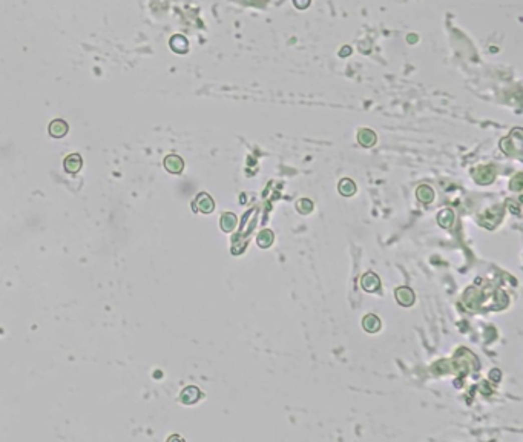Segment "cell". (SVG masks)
Wrapping results in <instances>:
<instances>
[{"mask_svg":"<svg viewBox=\"0 0 523 442\" xmlns=\"http://www.w3.org/2000/svg\"><path fill=\"white\" fill-rule=\"evenodd\" d=\"M193 207H196L195 210H200L203 213H210L213 212V207H215V203L212 200V196L207 195V193H200L196 196V200L193 203Z\"/></svg>","mask_w":523,"mask_h":442,"instance_id":"6da1fadb","label":"cell"},{"mask_svg":"<svg viewBox=\"0 0 523 442\" xmlns=\"http://www.w3.org/2000/svg\"><path fill=\"white\" fill-rule=\"evenodd\" d=\"M164 167H166L167 172H170V174L178 175V174H181L183 169H184V161L178 155H167L164 158Z\"/></svg>","mask_w":523,"mask_h":442,"instance_id":"7a4b0ae2","label":"cell"},{"mask_svg":"<svg viewBox=\"0 0 523 442\" xmlns=\"http://www.w3.org/2000/svg\"><path fill=\"white\" fill-rule=\"evenodd\" d=\"M200 398H201V391H200V388L195 387V385H189V387H186V388L181 391V395H180L181 402H183V404H186V405H192V404H195L196 401H200Z\"/></svg>","mask_w":523,"mask_h":442,"instance_id":"3957f363","label":"cell"},{"mask_svg":"<svg viewBox=\"0 0 523 442\" xmlns=\"http://www.w3.org/2000/svg\"><path fill=\"white\" fill-rule=\"evenodd\" d=\"M82 166H83V160L79 154H69L63 161V167L68 174H77V172H80Z\"/></svg>","mask_w":523,"mask_h":442,"instance_id":"277c9868","label":"cell"},{"mask_svg":"<svg viewBox=\"0 0 523 442\" xmlns=\"http://www.w3.org/2000/svg\"><path fill=\"white\" fill-rule=\"evenodd\" d=\"M48 131H49V135H51V137L62 138V137H65L68 134V123L65 120H60V118L53 120L51 125H49V128H48Z\"/></svg>","mask_w":523,"mask_h":442,"instance_id":"5b68a950","label":"cell"},{"mask_svg":"<svg viewBox=\"0 0 523 442\" xmlns=\"http://www.w3.org/2000/svg\"><path fill=\"white\" fill-rule=\"evenodd\" d=\"M361 286L364 290L367 292H375L376 289H379L381 283H379V277L373 272H367L362 278H361Z\"/></svg>","mask_w":523,"mask_h":442,"instance_id":"8992f818","label":"cell"},{"mask_svg":"<svg viewBox=\"0 0 523 442\" xmlns=\"http://www.w3.org/2000/svg\"><path fill=\"white\" fill-rule=\"evenodd\" d=\"M396 300H397V303H399V304L408 307V306H411L414 303V293L408 287H401V289L396 290Z\"/></svg>","mask_w":523,"mask_h":442,"instance_id":"52a82bcc","label":"cell"},{"mask_svg":"<svg viewBox=\"0 0 523 442\" xmlns=\"http://www.w3.org/2000/svg\"><path fill=\"white\" fill-rule=\"evenodd\" d=\"M474 178L482 183V184H488L492 181L494 178V172H492V167H479L476 172H474Z\"/></svg>","mask_w":523,"mask_h":442,"instance_id":"ba28073f","label":"cell"},{"mask_svg":"<svg viewBox=\"0 0 523 442\" xmlns=\"http://www.w3.org/2000/svg\"><path fill=\"white\" fill-rule=\"evenodd\" d=\"M362 326H364V329H365L367 332L375 333V332L379 330L381 321H379V318L375 316V315H367V316L364 318V321H362Z\"/></svg>","mask_w":523,"mask_h":442,"instance_id":"9c48e42d","label":"cell"},{"mask_svg":"<svg viewBox=\"0 0 523 442\" xmlns=\"http://www.w3.org/2000/svg\"><path fill=\"white\" fill-rule=\"evenodd\" d=\"M236 226V216L233 213H224L221 216V229L226 232H232Z\"/></svg>","mask_w":523,"mask_h":442,"instance_id":"30bf717a","label":"cell"},{"mask_svg":"<svg viewBox=\"0 0 523 442\" xmlns=\"http://www.w3.org/2000/svg\"><path fill=\"white\" fill-rule=\"evenodd\" d=\"M417 198L423 203H430L434 198V192L430 186H420L417 189Z\"/></svg>","mask_w":523,"mask_h":442,"instance_id":"8fae6325","label":"cell"},{"mask_svg":"<svg viewBox=\"0 0 523 442\" xmlns=\"http://www.w3.org/2000/svg\"><path fill=\"white\" fill-rule=\"evenodd\" d=\"M170 46L173 48V51H177V53H186L187 51V40L183 36H175L170 40Z\"/></svg>","mask_w":523,"mask_h":442,"instance_id":"7c38bea8","label":"cell"},{"mask_svg":"<svg viewBox=\"0 0 523 442\" xmlns=\"http://www.w3.org/2000/svg\"><path fill=\"white\" fill-rule=\"evenodd\" d=\"M355 190H356V187H355V183H353L352 180L344 178V180L339 183V192H341L344 196H350V195H353V193H355Z\"/></svg>","mask_w":523,"mask_h":442,"instance_id":"4fadbf2b","label":"cell"},{"mask_svg":"<svg viewBox=\"0 0 523 442\" xmlns=\"http://www.w3.org/2000/svg\"><path fill=\"white\" fill-rule=\"evenodd\" d=\"M453 218H454V215H453V212H451L450 209H443V210L439 213V216H437V219H439V225H440L442 228H448V226H451V223H453Z\"/></svg>","mask_w":523,"mask_h":442,"instance_id":"5bb4252c","label":"cell"},{"mask_svg":"<svg viewBox=\"0 0 523 442\" xmlns=\"http://www.w3.org/2000/svg\"><path fill=\"white\" fill-rule=\"evenodd\" d=\"M375 141H376V137H375V134H373L371 131L364 129V131L359 132V143H361V144H364V146H371Z\"/></svg>","mask_w":523,"mask_h":442,"instance_id":"9a60e30c","label":"cell"},{"mask_svg":"<svg viewBox=\"0 0 523 442\" xmlns=\"http://www.w3.org/2000/svg\"><path fill=\"white\" fill-rule=\"evenodd\" d=\"M272 243H273V234L270 231H263L258 235V244L261 248H269Z\"/></svg>","mask_w":523,"mask_h":442,"instance_id":"2e32d148","label":"cell"}]
</instances>
